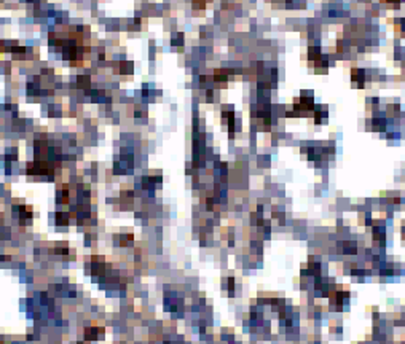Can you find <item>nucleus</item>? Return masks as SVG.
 Segmentation results:
<instances>
[{"mask_svg":"<svg viewBox=\"0 0 405 344\" xmlns=\"http://www.w3.org/2000/svg\"><path fill=\"white\" fill-rule=\"evenodd\" d=\"M364 80H365V72L364 70H361V69H358V70L354 69V70H352V82H358L359 88H362Z\"/></svg>","mask_w":405,"mask_h":344,"instance_id":"1","label":"nucleus"},{"mask_svg":"<svg viewBox=\"0 0 405 344\" xmlns=\"http://www.w3.org/2000/svg\"><path fill=\"white\" fill-rule=\"evenodd\" d=\"M56 200H58V203H67V200H69V191H67V188H59L58 190V194H56Z\"/></svg>","mask_w":405,"mask_h":344,"instance_id":"2","label":"nucleus"},{"mask_svg":"<svg viewBox=\"0 0 405 344\" xmlns=\"http://www.w3.org/2000/svg\"><path fill=\"white\" fill-rule=\"evenodd\" d=\"M77 82H78V86H80V88H85V86L89 85V77H88V75H80V77L77 78Z\"/></svg>","mask_w":405,"mask_h":344,"instance_id":"3","label":"nucleus"}]
</instances>
